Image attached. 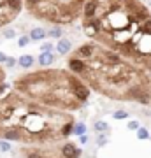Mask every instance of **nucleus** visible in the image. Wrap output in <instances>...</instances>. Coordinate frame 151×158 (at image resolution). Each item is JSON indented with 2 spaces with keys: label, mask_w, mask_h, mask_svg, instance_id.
<instances>
[{
  "label": "nucleus",
  "mask_w": 151,
  "mask_h": 158,
  "mask_svg": "<svg viewBox=\"0 0 151 158\" xmlns=\"http://www.w3.org/2000/svg\"><path fill=\"white\" fill-rule=\"evenodd\" d=\"M83 30L86 32L88 37H97V35H100V32H102L100 18H99V16H95V18H84Z\"/></svg>",
  "instance_id": "f257e3e1"
},
{
  "label": "nucleus",
  "mask_w": 151,
  "mask_h": 158,
  "mask_svg": "<svg viewBox=\"0 0 151 158\" xmlns=\"http://www.w3.org/2000/svg\"><path fill=\"white\" fill-rule=\"evenodd\" d=\"M97 51H99V46L97 44H83V46H79L78 49L74 51V56L79 58V60H90V58H93L97 55Z\"/></svg>",
  "instance_id": "f03ea898"
},
{
  "label": "nucleus",
  "mask_w": 151,
  "mask_h": 158,
  "mask_svg": "<svg viewBox=\"0 0 151 158\" xmlns=\"http://www.w3.org/2000/svg\"><path fill=\"white\" fill-rule=\"evenodd\" d=\"M67 67H69V70H70L72 74H79V76H83V74L86 72L88 65H86V62H84V60H79V58L72 56V58H69Z\"/></svg>",
  "instance_id": "7ed1b4c3"
},
{
  "label": "nucleus",
  "mask_w": 151,
  "mask_h": 158,
  "mask_svg": "<svg viewBox=\"0 0 151 158\" xmlns=\"http://www.w3.org/2000/svg\"><path fill=\"white\" fill-rule=\"evenodd\" d=\"M60 153H62V158H81V149L76 144H72V142L63 144Z\"/></svg>",
  "instance_id": "20e7f679"
},
{
  "label": "nucleus",
  "mask_w": 151,
  "mask_h": 158,
  "mask_svg": "<svg viewBox=\"0 0 151 158\" xmlns=\"http://www.w3.org/2000/svg\"><path fill=\"white\" fill-rule=\"evenodd\" d=\"M99 12V2L97 0H86L83 6V18H95Z\"/></svg>",
  "instance_id": "39448f33"
},
{
  "label": "nucleus",
  "mask_w": 151,
  "mask_h": 158,
  "mask_svg": "<svg viewBox=\"0 0 151 158\" xmlns=\"http://www.w3.org/2000/svg\"><path fill=\"white\" fill-rule=\"evenodd\" d=\"M0 135L6 141H23V132L19 128H4Z\"/></svg>",
  "instance_id": "423d86ee"
},
{
  "label": "nucleus",
  "mask_w": 151,
  "mask_h": 158,
  "mask_svg": "<svg viewBox=\"0 0 151 158\" xmlns=\"http://www.w3.org/2000/svg\"><path fill=\"white\" fill-rule=\"evenodd\" d=\"M70 49H72V42L69 39H60L58 40V44H56V51H58V55H69L70 53Z\"/></svg>",
  "instance_id": "0eeeda50"
},
{
  "label": "nucleus",
  "mask_w": 151,
  "mask_h": 158,
  "mask_svg": "<svg viewBox=\"0 0 151 158\" xmlns=\"http://www.w3.org/2000/svg\"><path fill=\"white\" fill-rule=\"evenodd\" d=\"M53 62H55V55L53 53H40L39 55V63L42 67H49Z\"/></svg>",
  "instance_id": "6e6552de"
},
{
  "label": "nucleus",
  "mask_w": 151,
  "mask_h": 158,
  "mask_svg": "<svg viewBox=\"0 0 151 158\" xmlns=\"http://www.w3.org/2000/svg\"><path fill=\"white\" fill-rule=\"evenodd\" d=\"M46 35H48L46 30L37 27V28H32V32H30L28 37H30V40H42V39H46Z\"/></svg>",
  "instance_id": "1a4fd4ad"
},
{
  "label": "nucleus",
  "mask_w": 151,
  "mask_h": 158,
  "mask_svg": "<svg viewBox=\"0 0 151 158\" xmlns=\"http://www.w3.org/2000/svg\"><path fill=\"white\" fill-rule=\"evenodd\" d=\"M72 128H74V121L72 119L65 121V123L60 127V137H69L70 134H72Z\"/></svg>",
  "instance_id": "9d476101"
},
{
  "label": "nucleus",
  "mask_w": 151,
  "mask_h": 158,
  "mask_svg": "<svg viewBox=\"0 0 151 158\" xmlns=\"http://www.w3.org/2000/svg\"><path fill=\"white\" fill-rule=\"evenodd\" d=\"M18 65L23 67V69H30L34 65V56H32V55H23V56H19V60H18Z\"/></svg>",
  "instance_id": "9b49d317"
},
{
  "label": "nucleus",
  "mask_w": 151,
  "mask_h": 158,
  "mask_svg": "<svg viewBox=\"0 0 151 158\" xmlns=\"http://www.w3.org/2000/svg\"><path fill=\"white\" fill-rule=\"evenodd\" d=\"M139 32H141V34L151 35V18H149V19H144L142 23H139Z\"/></svg>",
  "instance_id": "f8f14e48"
},
{
  "label": "nucleus",
  "mask_w": 151,
  "mask_h": 158,
  "mask_svg": "<svg viewBox=\"0 0 151 158\" xmlns=\"http://www.w3.org/2000/svg\"><path fill=\"white\" fill-rule=\"evenodd\" d=\"M72 134H74V135H78V137L84 135V134H86V125H84V123H74Z\"/></svg>",
  "instance_id": "ddd939ff"
},
{
  "label": "nucleus",
  "mask_w": 151,
  "mask_h": 158,
  "mask_svg": "<svg viewBox=\"0 0 151 158\" xmlns=\"http://www.w3.org/2000/svg\"><path fill=\"white\" fill-rule=\"evenodd\" d=\"M46 34L49 35L51 39H62V28H60V27H53V28L49 30V32H46Z\"/></svg>",
  "instance_id": "4468645a"
},
{
  "label": "nucleus",
  "mask_w": 151,
  "mask_h": 158,
  "mask_svg": "<svg viewBox=\"0 0 151 158\" xmlns=\"http://www.w3.org/2000/svg\"><path fill=\"white\" fill-rule=\"evenodd\" d=\"M135 132H137V139L139 141H148L149 139V132L146 128H142V127H139V130H135Z\"/></svg>",
  "instance_id": "2eb2a0df"
},
{
  "label": "nucleus",
  "mask_w": 151,
  "mask_h": 158,
  "mask_svg": "<svg viewBox=\"0 0 151 158\" xmlns=\"http://www.w3.org/2000/svg\"><path fill=\"white\" fill-rule=\"evenodd\" d=\"M95 132H99V134H102V132H107L109 130V125L106 123V121H95Z\"/></svg>",
  "instance_id": "dca6fc26"
},
{
  "label": "nucleus",
  "mask_w": 151,
  "mask_h": 158,
  "mask_svg": "<svg viewBox=\"0 0 151 158\" xmlns=\"http://www.w3.org/2000/svg\"><path fill=\"white\" fill-rule=\"evenodd\" d=\"M107 132H102V134H99L97 135V146H106L107 144Z\"/></svg>",
  "instance_id": "f3484780"
},
{
  "label": "nucleus",
  "mask_w": 151,
  "mask_h": 158,
  "mask_svg": "<svg viewBox=\"0 0 151 158\" xmlns=\"http://www.w3.org/2000/svg\"><path fill=\"white\" fill-rule=\"evenodd\" d=\"M12 148H11V142L9 141H6V139H2L0 141V151L2 153H7V151H11Z\"/></svg>",
  "instance_id": "a211bd4d"
},
{
  "label": "nucleus",
  "mask_w": 151,
  "mask_h": 158,
  "mask_svg": "<svg viewBox=\"0 0 151 158\" xmlns=\"http://www.w3.org/2000/svg\"><path fill=\"white\" fill-rule=\"evenodd\" d=\"M112 116H114V119H120V121H121V119L128 118V113H127V111H123V109H120V111H116Z\"/></svg>",
  "instance_id": "6ab92c4d"
},
{
  "label": "nucleus",
  "mask_w": 151,
  "mask_h": 158,
  "mask_svg": "<svg viewBox=\"0 0 151 158\" xmlns=\"http://www.w3.org/2000/svg\"><path fill=\"white\" fill-rule=\"evenodd\" d=\"M28 42H30V37H28V35H21V37L18 39V46H19V48H25Z\"/></svg>",
  "instance_id": "aec40b11"
},
{
  "label": "nucleus",
  "mask_w": 151,
  "mask_h": 158,
  "mask_svg": "<svg viewBox=\"0 0 151 158\" xmlns=\"http://www.w3.org/2000/svg\"><path fill=\"white\" fill-rule=\"evenodd\" d=\"M4 65L9 67V69H12V67H16V65H18V60H16V58H12V56H7V60H6Z\"/></svg>",
  "instance_id": "412c9836"
},
{
  "label": "nucleus",
  "mask_w": 151,
  "mask_h": 158,
  "mask_svg": "<svg viewBox=\"0 0 151 158\" xmlns=\"http://www.w3.org/2000/svg\"><path fill=\"white\" fill-rule=\"evenodd\" d=\"M53 44L51 42H44V44L40 46V53H53Z\"/></svg>",
  "instance_id": "4be33fe9"
},
{
  "label": "nucleus",
  "mask_w": 151,
  "mask_h": 158,
  "mask_svg": "<svg viewBox=\"0 0 151 158\" xmlns=\"http://www.w3.org/2000/svg\"><path fill=\"white\" fill-rule=\"evenodd\" d=\"M4 37H6V39H14V37H16V32L12 28H7V30H4Z\"/></svg>",
  "instance_id": "5701e85b"
},
{
  "label": "nucleus",
  "mask_w": 151,
  "mask_h": 158,
  "mask_svg": "<svg viewBox=\"0 0 151 158\" xmlns=\"http://www.w3.org/2000/svg\"><path fill=\"white\" fill-rule=\"evenodd\" d=\"M27 158H46V156L42 155V153H39V151H30L27 155Z\"/></svg>",
  "instance_id": "b1692460"
},
{
  "label": "nucleus",
  "mask_w": 151,
  "mask_h": 158,
  "mask_svg": "<svg viewBox=\"0 0 151 158\" xmlns=\"http://www.w3.org/2000/svg\"><path fill=\"white\" fill-rule=\"evenodd\" d=\"M128 128L130 130H139V123H137V121H128Z\"/></svg>",
  "instance_id": "393cba45"
},
{
  "label": "nucleus",
  "mask_w": 151,
  "mask_h": 158,
  "mask_svg": "<svg viewBox=\"0 0 151 158\" xmlns=\"http://www.w3.org/2000/svg\"><path fill=\"white\" fill-rule=\"evenodd\" d=\"M79 142H81V144H86V142H88V135H86V134L81 135V137H79Z\"/></svg>",
  "instance_id": "a878e982"
},
{
  "label": "nucleus",
  "mask_w": 151,
  "mask_h": 158,
  "mask_svg": "<svg viewBox=\"0 0 151 158\" xmlns=\"http://www.w3.org/2000/svg\"><path fill=\"white\" fill-rule=\"evenodd\" d=\"M6 60H7V56L2 53V51H0V63H6Z\"/></svg>",
  "instance_id": "bb28decb"
},
{
  "label": "nucleus",
  "mask_w": 151,
  "mask_h": 158,
  "mask_svg": "<svg viewBox=\"0 0 151 158\" xmlns=\"http://www.w3.org/2000/svg\"><path fill=\"white\" fill-rule=\"evenodd\" d=\"M0 125H2V119H0Z\"/></svg>",
  "instance_id": "cd10ccee"
},
{
  "label": "nucleus",
  "mask_w": 151,
  "mask_h": 158,
  "mask_svg": "<svg viewBox=\"0 0 151 158\" xmlns=\"http://www.w3.org/2000/svg\"><path fill=\"white\" fill-rule=\"evenodd\" d=\"M149 2H151V0H149Z\"/></svg>",
  "instance_id": "c85d7f7f"
}]
</instances>
